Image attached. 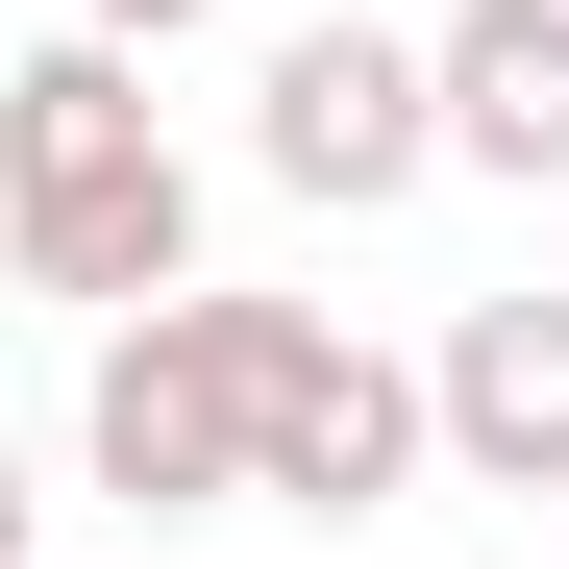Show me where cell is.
Listing matches in <instances>:
<instances>
[{"mask_svg":"<svg viewBox=\"0 0 569 569\" xmlns=\"http://www.w3.org/2000/svg\"><path fill=\"white\" fill-rule=\"evenodd\" d=\"M0 272L26 298H74V322H124V298H173L199 272V149L149 124V50H26L0 74Z\"/></svg>","mask_w":569,"mask_h":569,"instance_id":"1","label":"cell"},{"mask_svg":"<svg viewBox=\"0 0 569 569\" xmlns=\"http://www.w3.org/2000/svg\"><path fill=\"white\" fill-rule=\"evenodd\" d=\"M223 347H248V496H272V520L347 545V520L421 496V371H397V347H347L322 298H223Z\"/></svg>","mask_w":569,"mask_h":569,"instance_id":"2","label":"cell"},{"mask_svg":"<svg viewBox=\"0 0 569 569\" xmlns=\"http://www.w3.org/2000/svg\"><path fill=\"white\" fill-rule=\"evenodd\" d=\"M74 470H100L124 520H223V496H248V347H223V272H173V298L100 322V371H74Z\"/></svg>","mask_w":569,"mask_h":569,"instance_id":"3","label":"cell"},{"mask_svg":"<svg viewBox=\"0 0 569 569\" xmlns=\"http://www.w3.org/2000/svg\"><path fill=\"white\" fill-rule=\"evenodd\" d=\"M248 173H272V199H322V223L421 199V173H446V124H421V26H272V74H248Z\"/></svg>","mask_w":569,"mask_h":569,"instance_id":"4","label":"cell"},{"mask_svg":"<svg viewBox=\"0 0 569 569\" xmlns=\"http://www.w3.org/2000/svg\"><path fill=\"white\" fill-rule=\"evenodd\" d=\"M421 470L470 496H569V298H470L421 347Z\"/></svg>","mask_w":569,"mask_h":569,"instance_id":"5","label":"cell"},{"mask_svg":"<svg viewBox=\"0 0 569 569\" xmlns=\"http://www.w3.org/2000/svg\"><path fill=\"white\" fill-rule=\"evenodd\" d=\"M421 124H446V173L569 199V0H446L421 26Z\"/></svg>","mask_w":569,"mask_h":569,"instance_id":"6","label":"cell"},{"mask_svg":"<svg viewBox=\"0 0 569 569\" xmlns=\"http://www.w3.org/2000/svg\"><path fill=\"white\" fill-rule=\"evenodd\" d=\"M74 26H100V50H199L223 0H74Z\"/></svg>","mask_w":569,"mask_h":569,"instance_id":"7","label":"cell"},{"mask_svg":"<svg viewBox=\"0 0 569 569\" xmlns=\"http://www.w3.org/2000/svg\"><path fill=\"white\" fill-rule=\"evenodd\" d=\"M0 569H50V496H26V421H0Z\"/></svg>","mask_w":569,"mask_h":569,"instance_id":"8","label":"cell"}]
</instances>
